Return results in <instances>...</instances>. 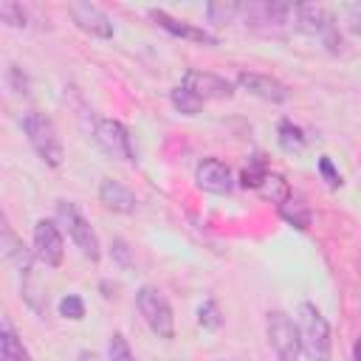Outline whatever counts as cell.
<instances>
[{"label": "cell", "instance_id": "cell-31", "mask_svg": "<svg viewBox=\"0 0 361 361\" xmlns=\"http://www.w3.org/2000/svg\"><path fill=\"white\" fill-rule=\"evenodd\" d=\"M347 28L353 34H361V3L347 6Z\"/></svg>", "mask_w": 361, "mask_h": 361}, {"label": "cell", "instance_id": "cell-16", "mask_svg": "<svg viewBox=\"0 0 361 361\" xmlns=\"http://www.w3.org/2000/svg\"><path fill=\"white\" fill-rule=\"evenodd\" d=\"M99 200L104 203V209H110L116 214H133L138 209L135 195L127 186H121L118 180H110V178H104L99 183Z\"/></svg>", "mask_w": 361, "mask_h": 361}, {"label": "cell", "instance_id": "cell-13", "mask_svg": "<svg viewBox=\"0 0 361 361\" xmlns=\"http://www.w3.org/2000/svg\"><path fill=\"white\" fill-rule=\"evenodd\" d=\"M195 180L203 192H212V195H226L231 192L234 180H231V169L220 161V158H203L195 169Z\"/></svg>", "mask_w": 361, "mask_h": 361}, {"label": "cell", "instance_id": "cell-23", "mask_svg": "<svg viewBox=\"0 0 361 361\" xmlns=\"http://www.w3.org/2000/svg\"><path fill=\"white\" fill-rule=\"evenodd\" d=\"M279 214H282V220H288V223L296 226L299 231H305V228L310 226V209L302 206V203H296V200L282 203V206H279Z\"/></svg>", "mask_w": 361, "mask_h": 361}, {"label": "cell", "instance_id": "cell-3", "mask_svg": "<svg viewBox=\"0 0 361 361\" xmlns=\"http://www.w3.org/2000/svg\"><path fill=\"white\" fill-rule=\"evenodd\" d=\"M240 14L245 17V25L251 31L265 37H282L293 17V6L279 0H254V3H243Z\"/></svg>", "mask_w": 361, "mask_h": 361}, {"label": "cell", "instance_id": "cell-9", "mask_svg": "<svg viewBox=\"0 0 361 361\" xmlns=\"http://www.w3.org/2000/svg\"><path fill=\"white\" fill-rule=\"evenodd\" d=\"M93 138L96 144L110 155V158H118V161H133V144H130V133L121 121L116 118H102L96 121V130H93Z\"/></svg>", "mask_w": 361, "mask_h": 361}, {"label": "cell", "instance_id": "cell-28", "mask_svg": "<svg viewBox=\"0 0 361 361\" xmlns=\"http://www.w3.org/2000/svg\"><path fill=\"white\" fill-rule=\"evenodd\" d=\"M107 355H110V361H135V355H133V350H130V344H127V338L121 333H113L110 336Z\"/></svg>", "mask_w": 361, "mask_h": 361}, {"label": "cell", "instance_id": "cell-14", "mask_svg": "<svg viewBox=\"0 0 361 361\" xmlns=\"http://www.w3.org/2000/svg\"><path fill=\"white\" fill-rule=\"evenodd\" d=\"M149 17H152L164 31H169L172 37H180V39H189V42H200V45H217V37H214V34H209L206 28H197V25H192V23H186V20H175V17H169L164 8H149Z\"/></svg>", "mask_w": 361, "mask_h": 361}, {"label": "cell", "instance_id": "cell-22", "mask_svg": "<svg viewBox=\"0 0 361 361\" xmlns=\"http://www.w3.org/2000/svg\"><path fill=\"white\" fill-rule=\"evenodd\" d=\"M259 192H262V197L274 200L276 206H282V203L290 200V186H288V180H285L282 175H276V172H271V175L265 178V183L259 186Z\"/></svg>", "mask_w": 361, "mask_h": 361}, {"label": "cell", "instance_id": "cell-8", "mask_svg": "<svg viewBox=\"0 0 361 361\" xmlns=\"http://www.w3.org/2000/svg\"><path fill=\"white\" fill-rule=\"evenodd\" d=\"M34 257L51 268L62 265V257H65V240H62V231L54 220H37L34 223Z\"/></svg>", "mask_w": 361, "mask_h": 361}, {"label": "cell", "instance_id": "cell-32", "mask_svg": "<svg viewBox=\"0 0 361 361\" xmlns=\"http://www.w3.org/2000/svg\"><path fill=\"white\" fill-rule=\"evenodd\" d=\"M76 361H102V358H99V355H96V353H93V350H82V353H79V358H76Z\"/></svg>", "mask_w": 361, "mask_h": 361}, {"label": "cell", "instance_id": "cell-12", "mask_svg": "<svg viewBox=\"0 0 361 361\" xmlns=\"http://www.w3.org/2000/svg\"><path fill=\"white\" fill-rule=\"evenodd\" d=\"M237 85L243 90H248L251 96H257L262 102H271V104H282L290 96V90L279 79H274L268 73H257V71H240L237 73Z\"/></svg>", "mask_w": 361, "mask_h": 361}, {"label": "cell", "instance_id": "cell-7", "mask_svg": "<svg viewBox=\"0 0 361 361\" xmlns=\"http://www.w3.org/2000/svg\"><path fill=\"white\" fill-rule=\"evenodd\" d=\"M293 17H296V25H299L305 34H319V37H324V42H327L330 51H338L341 37L336 34L333 17H330V11H327L324 6H319V3L296 6V8H293Z\"/></svg>", "mask_w": 361, "mask_h": 361}, {"label": "cell", "instance_id": "cell-6", "mask_svg": "<svg viewBox=\"0 0 361 361\" xmlns=\"http://www.w3.org/2000/svg\"><path fill=\"white\" fill-rule=\"evenodd\" d=\"M265 330H268V344H271V350L276 353L279 361H296L299 358L302 336H299V324H293V319L288 313L271 310L268 322H265Z\"/></svg>", "mask_w": 361, "mask_h": 361}, {"label": "cell", "instance_id": "cell-24", "mask_svg": "<svg viewBox=\"0 0 361 361\" xmlns=\"http://www.w3.org/2000/svg\"><path fill=\"white\" fill-rule=\"evenodd\" d=\"M197 324H200L203 330H220V327H223V313H220V307H217L214 299H206V302L197 307Z\"/></svg>", "mask_w": 361, "mask_h": 361}, {"label": "cell", "instance_id": "cell-5", "mask_svg": "<svg viewBox=\"0 0 361 361\" xmlns=\"http://www.w3.org/2000/svg\"><path fill=\"white\" fill-rule=\"evenodd\" d=\"M135 305H138V313L144 316L147 327L158 336V338H172L175 336V316H172V307L166 302V296L152 288V285H141L138 293H135Z\"/></svg>", "mask_w": 361, "mask_h": 361}, {"label": "cell", "instance_id": "cell-26", "mask_svg": "<svg viewBox=\"0 0 361 361\" xmlns=\"http://www.w3.org/2000/svg\"><path fill=\"white\" fill-rule=\"evenodd\" d=\"M240 14V3H209L206 6V17L209 23L220 25V23H231Z\"/></svg>", "mask_w": 361, "mask_h": 361}, {"label": "cell", "instance_id": "cell-29", "mask_svg": "<svg viewBox=\"0 0 361 361\" xmlns=\"http://www.w3.org/2000/svg\"><path fill=\"white\" fill-rule=\"evenodd\" d=\"M319 172H322V178L327 180L330 189H338V186H341V175L336 172V166H333V161H330L327 155L319 158Z\"/></svg>", "mask_w": 361, "mask_h": 361}, {"label": "cell", "instance_id": "cell-21", "mask_svg": "<svg viewBox=\"0 0 361 361\" xmlns=\"http://www.w3.org/2000/svg\"><path fill=\"white\" fill-rule=\"evenodd\" d=\"M169 102H172V107H175L178 113H183V116H197L200 107H203V102H200L195 93H189L183 85H178V87L169 90Z\"/></svg>", "mask_w": 361, "mask_h": 361}, {"label": "cell", "instance_id": "cell-18", "mask_svg": "<svg viewBox=\"0 0 361 361\" xmlns=\"http://www.w3.org/2000/svg\"><path fill=\"white\" fill-rule=\"evenodd\" d=\"M23 299H25V305H28L34 313L45 316V310H48V296H45L42 285L37 282L34 271H25V274H23Z\"/></svg>", "mask_w": 361, "mask_h": 361}, {"label": "cell", "instance_id": "cell-17", "mask_svg": "<svg viewBox=\"0 0 361 361\" xmlns=\"http://www.w3.org/2000/svg\"><path fill=\"white\" fill-rule=\"evenodd\" d=\"M0 358L3 361H31V353L25 350L23 338L14 333L8 319L0 322Z\"/></svg>", "mask_w": 361, "mask_h": 361}, {"label": "cell", "instance_id": "cell-27", "mask_svg": "<svg viewBox=\"0 0 361 361\" xmlns=\"http://www.w3.org/2000/svg\"><path fill=\"white\" fill-rule=\"evenodd\" d=\"M59 316H65V319H71V322L85 319V302H82V296H76V293L62 296V299H59Z\"/></svg>", "mask_w": 361, "mask_h": 361}, {"label": "cell", "instance_id": "cell-10", "mask_svg": "<svg viewBox=\"0 0 361 361\" xmlns=\"http://www.w3.org/2000/svg\"><path fill=\"white\" fill-rule=\"evenodd\" d=\"M180 85L195 93L200 102H209V99H231L234 96V87L228 79L217 76V73H209V71H186Z\"/></svg>", "mask_w": 361, "mask_h": 361}, {"label": "cell", "instance_id": "cell-19", "mask_svg": "<svg viewBox=\"0 0 361 361\" xmlns=\"http://www.w3.org/2000/svg\"><path fill=\"white\" fill-rule=\"evenodd\" d=\"M276 138H279V147H282L285 152H302V149H305V141H307L305 133H302V127L293 124L290 118H282V121H279Z\"/></svg>", "mask_w": 361, "mask_h": 361}, {"label": "cell", "instance_id": "cell-33", "mask_svg": "<svg viewBox=\"0 0 361 361\" xmlns=\"http://www.w3.org/2000/svg\"><path fill=\"white\" fill-rule=\"evenodd\" d=\"M353 361H361V336H358L355 344H353Z\"/></svg>", "mask_w": 361, "mask_h": 361}, {"label": "cell", "instance_id": "cell-30", "mask_svg": "<svg viewBox=\"0 0 361 361\" xmlns=\"http://www.w3.org/2000/svg\"><path fill=\"white\" fill-rule=\"evenodd\" d=\"M110 254H113V259L121 265V268H127L133 259H130V248H127V243L121 240V237H116L113 243H110Z\"/></svg>", "mask_w": 361, "mask_h": 361}, {"label": "cell", "instance_id": "cell-2", "mask_svg": "<svg viewBox=\"0 0 361 361\" xmlns=\"http://www.w3.org/2000/svg\"><path fill=\"white\" fill-rule=\"evenodd\" d=\"M299 336H302V353L307 355V361H330V350H333L330 324L319 313V307L310 302L299 305Z\"/></svg>", "mask_w": 361, "mask_h": 361}, {"label": "cell", "instance_id": "cell-1", "mask_svg": "<svg viewBox=\"0 0 361 361\" xmlns=\"http://www.w3.org/2000/svg\"><path fill=\"white\" fill-rule=\"evenodd\" d=\"M20 124H23V133H25L28 144L34 147V152H37L48 166H59L62 158H65V147H62V138H59V133H56V124H54L45 113H37V110L23 113Z\"/></svg>", "mask_w": 361, "mask_h": 361}, {"label": "cell", "instance_id": "cell-25", "mask_svg": "<svg viewBox=\"0 0 361 361\" xmlns=\"http://www.w3.org/2000/svg\"><path fill=\"white\" fill-rule=\"evenodd\" d=\"M0 20L14 25V28H25L28 25V11L14 0H3L0 3Z\"/></svg>", "mask_w": 361, "mask_h": 361}, {"label": "cell", "instance_id": "cell-15", "mask_svg": "<svg viewBox=\"0 0 361 361\" xmlns=\"http://www.w3.org/2000/svg\"><path fill=\"white\" fill-rule=\"evenodd\" d=\"M0 251H3V257H6L11 265H17L23 274H25V271H34V248H25V245H23V240L11 231V226H8L6 217H3V226H0Z\"/></svg>", "mask_w": 361, "mask_h": 361}, {"label": "cell", "instance_id": "cell-4", "mask_svg": "<svg viewBox=\"0 0 361 361\" xmlns=\"http://www.w3.org/2000/svg\"><path fill=\"white\" fill-rule=\"evenodd\" d=\"M56 220H59L62 228L68 231L71 243L82 251V257H87L90 262H99V257H102L99 237H96L93 226L79 214L76 203H71V200H56Z\"/></svg>", "mask_w": 361, "mask_h": 361}, {"label": "cell", "instance_id": "cell-20", "mask_svg": "<svg viewBox=\"0 0 361 361\" xmlns=\"http://www.w3.org/2000/svg\"><path fill=\"white\" fill-rule=\"evenodd\" d=\"M271 172H268V161L257 152V155H251L248 158V164L243 166V175H240V183L245 186V189H257L259 192V186L265 183V178H268Z\"/></svg>", "mask_w": 361, "mask_h": 361}, {"label": "cell", "instance_id": "cell-11", "mask_svg": "<svg viewBox=\"0 0 361 361\" xmlns=\"http://www.w3.org/2000/svg\"><path fill=\"white\" fill-rule=\"evenodd\" d=\"M68 14L73 17V23H76L85 34L99 37V39H110V37H113V20H110L107 11L99 8L96 3H82V0H76V3L68 6Z\"/></svg>", "mask_w": 361, "mask_h": 361}]
</instances>
